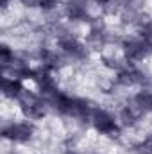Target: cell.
Segmentation results:
<instances>
[{"label": "cell", "instance_id": "cell-1", "mask_svg": "<svg viewBox=\"0 0 152 154\" xmlns=\"http://www.w3.org/2000/svg\"><path fill=\"white\" fill-rule=\"evenodd\" d=\"M22 90H23V86H22L20 81H2V97L18 99Z\"/></svg>", "mask_w": 152, "mask_h": 154}]
</instances>
